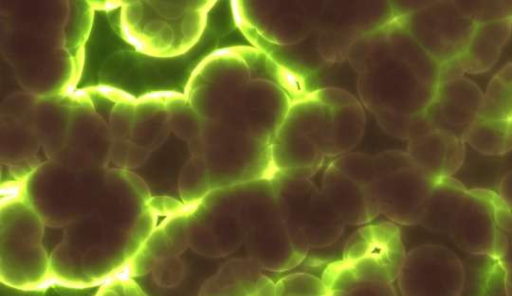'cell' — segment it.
I'll return each mask as SVG.
<instances>
[{
    "instance_id": "45",
    "label": "cell",
    "mask_w": 512,
    "mask_h": 296,
    "mask_svg": "<svg viewBox=\"0 0 512 296\" xmlns=\"http://www.w3.org/2000/svg\"><path fill=\"white\" fill-rule=\"evenodd\" d=\"M95 296H147V294L133 277L122 274L102 283Z\"/></svg>"
},
{
    "instance_id": "14",
    "label": "cell",
    "mask_w": 512,
    "mask_h": 296,
    "mask_svg": "<svg viewBox=\"0 0 512 296\" xmlns=\"http://www.w3.org/2000/svg\"><path fill=\"white\" fill-rule=\"evenodd\" d=\"M233 4L239 26L259 43L289 46L305 41L314 33L307 1L252 0Z\"/></svg>"
},
{
    "instance_id": "39",
    "label": "cell",
    "mask_w": 512,
    "mask_h": 296,
    "mask_svg": "<svg viewBox=\"0 0 512 296\" xmlns=\"http://www.w3.org/2000/svg\"><path fill=\"white\" fill-rule=\"evenodd\" d=\"M329 164L342 175L366 187L377 179L374 155L348 152L333 158Z\"/></svg>"
},
{
    "instance_id": "7",
    "label": "cell",
    "mask_w": 512,
    "mask_h": 296,
    "mask_svg": "<svg viewBox=\"0 0 512 296\" xmlns=\"http://www.w3.org/2000/svg\"><path fill=\"white\" fill-rule=\"evenodd\" d=\"M107 172L108 168L77 170L47 159L25 180L24 193L45 225L65 228L96 206Z\"/></svg>"
},
{
    "instance_id": "16",
    "label": "cell",
    "mask_w": 512,
    "mask_h": 296,
    "mask_svg": "<svg viewBox=\"0 0 512 296\" xmlns=\"http://www.w3.org/2000/svg\"><path fill=\"white\" fill-rule=\"evenodd\" d=\"M289 81L271 75H256L224 121L255 136L272 141L276 131L296 100L289 93Z\"/></svg>"
},
{
    "instance_id": "19",
    "label": "cell",
    "mask_w": 512,
    "mask_h": 296,
    "mask_svg": "<svg viewBox=\"0 0 512 296\" xmlns=\"http://www.w3.org/2000/svg\"><path fill=\"white\" fill-rule=\"evenodd\" d=\"M495 193L485 189L468 190L448 235L463 251L499 261L502 234L495 216Z\"/></svg>"
},
{
    "instance_id": "12",
    "label": "cell",
    "mask_w": 512,
    "mask_h": 296,
    "mask_svg": "<svg viewBox=\"0 0 512 296\" xmlns=\"http://www.w3.org/2000/svg\"><path fill=\"white\" fill-rule=\"evenodd\" d=\"M187 219L189 248L200 255L226 257L244 246L240 185L212 190L188 206Z\"/></svg>"
},
{
    "instance_id": "44",
    "label": "cell",
    "mask_w": 512,
    "mask_h": 296,
    "mask_svg": "<svg viewBox=\"0 0 512 296\" xmlns=\"http://www.w3.org/2000/svg\"><path fill=\"white\" fill-rule=\"evenodd\" d=\"M377 179L415 165L407 151L385 150L374 155ZM376 179V180H377Z\"/></svg>"
},
{
    "instance_id": "4",
    "label": "cell",
    "mask_w": 512,
    "mask_h": 296,
    "mask_svg": "<svg viewBox=\"0 0 512 296\" xmlns=\"http://www.w3.org/2000/svg\"><path fill=\"white\" fill-rule=\"evenodd\" d=\"M45 224L28 202L24 184L1 201L0 278L21 289L43 288L50 279V255L43 246Z\"/></svg>"
},
{
    "instance_id": "47",
    "label": "cell",
    "mask_w": 512,
    "mask_h": 296,
    "mask_svg": "<svg viewBox=\"0 0 512 296\" xmlns=\"http://www.w3.org/2000/svg\"><path fill=\"white\" fill-rule=\"evenodd\" d=\"M150 154V150L130 140L126 170L140 168L148 161Z\"/></svg>"
},
{
    "instance_id": "15",
    "label": "cell",
    "mask_w": 512,
    "mask_h": 296,
    "mask_svg": "<svg viewBox=\"0 0 512 296\" xmlns=\"http://www.w3.org/2000/svg\"><path fill=\"white\" fill-rule=\"evenodd\" d=\"M465 282L462 262L445 246L425 244L406 253L397 284L402 296L461 295Z\"/></svg>"
},
{
    "instance_id": "17",
    "label": "cell",
    "mask_w": 512,
    "mask_h": 296,
    "mask_svg": "<svg viewBox=\"0 0 512 296\" xmlns=\"http://www.w3.org/2000/svg\"><path fill=\"white\" fill-rule=\"evenodd\" d=\"M436 182L412 165L377 179L369 189L380 215L397 225H418Z\"/></svg>"
},
{
    "instance_id": "38",
    "label": "cell",
    "mask_w": 512,
    "mask_h": 296,
    "mask_svg": "<svg viewBox=\"0 0 512 296\" xmlns=\"http://www.w3.org/2000/svg\"><path fill=\"white\" fill-rule=\"evenodd\" d=\"M178 190L184 205L191 206L212 191L206 163L203 158L191 157L182 167Z\"/></svg>"
},
{
    "instance_id": "37",
    "label": "cell",
    "mask_w": 512,
    "mask_h": 296,
    "mask_svg": "<svg viewBox=\"0 0 512 296\" xmlns=\"http://www.w3.org/2000/svg\"><path fill=\"white\" fill-rule=\"evenodd\" d=\"M380 128L388 135L410 141L434 129L425 113L404 114L393 111H379L373 114Z\"/></svg>"
},
{
    "instance_id": "27",
    "label": "cell",
    "mask_w": 512,
    "mask_h": 296,
    "mask_svg": "<svg viewBox=\"0 0 512 296\" xmlns=\"http://www.w3.org/2000/svg\"><path fill=\"white\" fill-rule=\"evenodd\" d=\"M72 102L60 94L41 96L31 117V125L47 159H54L65 147Z\"/></svg>"
},
{
    "instance_id": "36",
    "label": "cell",
    "mask_w": 512,
    "mask_h": 296,
    "mask_svg": "<svg viewBox=\"0 0 512 296\" xmlns=\"http://www.w3.org/2000/svg\"><path fill=\"white\" fill-rule=\"evenodd\" d=\"M166 105L171 132L186 141L201 134L204 120L185 96L168 93Z\"/></svg>"
},
{
    "instance_id": "20",
    "label": "cell",
    "mask_w": 512,
    "mask_h": 296,
    "mask_svg": "<svg viewBox=\"0 0 512 296\" xmlns=\"http://www.w3.org/2000/svg\"><path fill=\"white\" fill-rule=\"evenodd\" d=\"M483 93L476 83L463 77L439 83L424 111L434 129L463 138L479 118Z\"/></svg>"
},
{
    "instance_id": "49",
    "label": "cell",
    "mask_w": 512,
    "mask_h": 296,
    "mask_svg": "<svg viewBox=\"0 0 512 296\" xmlns=\"http://www.w3.org/2000/svg\"><path fill=\"white\" fill-rule=\"evenodd\" d=\"M188 143V150L191 155V157L195 158H203L204 156V140L201 134L193 137Z\"/></svg>"
},
{
    "instance_id": "1",
    "label": "cell",
    "mask_w": 512,
    "mask_h": 296,
    "mask_svg": "<svg viewBox=\"0 0 512 296\" xmlns=\"http://www.w3.org/2000/svg\"><path fill=\"white\" fill-rule=\"evenodd\" d=\"M157 215L141 178L129 170L108 169L96 206L63 228L50 254L51 283L86 288L126 274L157 226Z\"/></svg>"
},
{
    "instance_id": "52",
    "label": "cell",
    "mask_w": 512,
    "mask_h": 296,
    "mask_svg": "<svg viewBox=\"0 0 512 296\" xmlns=\"http://www.w3.org/2000/svg\"><path fill=\"white\" fill-rule=\"evenodd\" d=\"M511 22H512V20H511Z\"/></svg>"
},
{
    "instance_id": "10",
    "label": "cell",
    "mask_w": 512,
    "mask_h": 296,
    "mask_svg": "<svg viewBox=\"0 0 512 296\" xmlns=\"http://www.w3.org/2000/svg\"><path fill=\"white\" fill-rule=\"evenodd\" d=\"M314 22L318 52L326 63L346 60L350 47L362 36L391 23V1H307Z\"/></svg>"
},
{
    "instance_id": "35",
    "label": "cell",
    "mask_w": 512,
    "mask_h": 296,
    "mask_svg": "<svg viewBox=\"0 0 512 296\" xmlns=\"http://www.w3.org/2000/svg\"><path fill=\"white\" fill-rule=\"evenodd\" d=\"M327 288L313 274L295 272L273 281L265 275L253 296H326Z\"/></svg>"
},
{
    "instance_id": "3",
    "label": "cell",
    "mask_w": 512,
    "mask_h": 296,
    "mask_svg": "<svg viewBox=\"0 0 512 296\" xmlns=\"http://www.w3.org/2000/svg\"><path fill=\"white\" fill-rule=\"evenodd\" d=\"M17 4L2 16L4 57L25 91L39 97L60 94L75 68L67 49L68 2Z\"/></svg>"
},
{
    "instance_id": "46",
    "label": "cell",
    "mask_w": 512,
    "mask_h": 296,
    "mask_svg": "<svg viewBox=\"0 0 512 296\" xmlns=\"http://www.w3.org/2000/svg\"><path fill=\"white\" fill-rule=\"evenodd\" d=\"M130 139H113L109 150V162L115 169L126 170Z\"/></svg>"
},
{
    "instance_id": "50",
    "label": "cell",
    "mask_w": 512,
    "mask_h": 296,
    "mask_svg": "<svg viewBox=\"0 0 512 296\" xmlns=\"http://www.w3.org/2000/svg\"><path fill=\"white\" fill-rule=\"evenodd\" d=\"M504 271V290L506 296H512V266L502 267Z\"/></svg>"
},
{
    "instance_id": "41",
    "label": "cell",
    "mask_w": 512,
    "mask_h": 296,
    "mask_svg": "<svg viewBox=\"0 0 512 296\" xmlns=\"http://www.w3.org/2000/svg\"><path fill=\"white\" fill-rule=\"evenodd\" d=\"M136 100L129 95L120 96L108 115V125L113 139H130Z\"/></svg>"
},
{
    "instance_id": "33",
    "label": "cell",
    "mask_w": 512,
    "mask_h": 296,
    "mask_svg": "<svg viewBox=\"0 0 512 296\" xmlns=\"http://www.w3.org/2000/svg\"><path fill=\"white\" fill-rule=\"evenodd\" d=\"M463 139L474 151L490 157H501L512 151V120L478 118Z\"/></svg>"
},
{
    "instance_id": "21",
    "label": "cell",
    "mask_w": 512,
    "mask_h": 296,
    "mask_svg": "<svg viewBox=\"0 0 512 296\" xmlns=\"http://www.w3.org/2000/svg\"><path fill=\"white\" fill-rule=\"evenodd\" d=\"M321 278L326 296H397L396 277L372 258H342L329 264Z\"/></svg>"
},
{
    "instance_id": "24",
    "label": "cell",
    "mask_w": 512,
    "mask_h": 296,
    "mask_svg": "<svg viewBox=\"0 0 512 296\" xmlns=\"http://www.w3.org/2000/svg\"><path fill=\"white\" fill-rule=\"evenodd\" d=\"M405 256L400 229L391 221L363 225L348 238L342 253L344 259L377 260L386 265L396 278Z\"/></svg>"
},
{
    "instance_id": "13",
    "label": "cell",
    "mask_w": 512,
    "mask_h": 296,
    "mask_svg": "<svg viewBox=\"0 0 512 296\" xmlns=\"http://www.w3.org/2000/svg\"><path fill=\"white\" fill-rule=\"evenodd\" d=\"M396 19L439 65L463 53L476 27L457 1L449 0L426 1Z\"/></svg>"
},
{
    "instance_id": "28",
    "label": "cell",
    "mask_w": 512,
    "mask_h": 296,
    "mask_svg": "<svg viewBox=\"0 0 512 296\" xmlns=\"http://www.w3.org/2000/svg\"><path fill=\"white\" fill-rule=\"evenodd\" d=\"M40 148L30 122L0 117L1 163L10 167L13 176L20 182H25L29 176L24 166L35 170L41 164H33Z\"/></svg>"
},
{
    "instance_id": "48",
    "label": "cell",
    "mask_w": 512,
    "mask_h": 296,
    "mask_svg": "<svg viewBox=\"0 0 512 296\" xmlns=\"http://www.w3.org/2000/svg\"><path fill=\"white\" fill-rule=\"evenodd\" d=\"M497 190L499 197L512 210V169L501 179Z\"/></svg>"
},
{
    "instance_id": "34",
    "label": "cell",
    "mask_w": 512,
    "mask_h": 296,
    "mask_svg": "<svg viewBox=\"0 0 512 296\" xmlns=\"http://www.w3.org/2000/svg\"><path fill=\"white\" fill-rule=\"evenodd\" d=\"M479 118L512 120V63H508L490 80L483 93Z\"/></svg>"
},
{
    "instance_id": "6",
    "label": "cell",
    "mask_w": 512,
    "mask_h": 296,
    "mask_svg": "<svg viewBox=\"0 0 512 296\" xmlns=\"http://www.w3.org/2000/svg\"><path fill=\"white\" fill-rule=\"evenodd\" d=\"M330 108L309 92L293 101L271 141L275 173L311 179L331 159Z\"/></svg>"
},
{
    "instance_id": "18",
    "label": "cell",
    "mask_w": 512,
    "mask_h": 296,
    "mask_svg": "<svg viewBox=\"0 0 512 296\" xmlns=\"http://www.w3.org/2000/svg\"><path fill=\"white\" fill-rule=\"evenodd\" d=\"M112 141L107 120L92 104L72 103L66 144L53 160L77 170L107 168Z\"/></svg>"
},
{
    "instance_id": "26",
    "label": "cell",
    "mask_w": 512,
    "mask_h": 296,
    "mask_svg": "<svg viewBox=\"0 0 512 296\" xmlns=\"http://www.w3.org/2000/svg\"><path fill=\"white\" fill-rule=\"evenodd\" d=\"M188 206L168 217L149 235L129 263L126 275L141 276L151 272L154 265L165 258L180 256L189 248Z\"/></svg>"
},
{
    "instance_id": "9",
    "label": "cell",
    "mask_w": 512,
    "mask_h": 296,
    "mask_svg": "<svg viewBox=\"0 0 512 296\" xmlns=\"http://www.w3.org/2000/svg\"><path fill=\"white\" fill-rule=\"evenodd\" d=\"M257 48H226L209 55L188 84V102L203 120H222L257 75Z\"/></svg>"
},
{
    "instance_id": "2",
    "label": "cell",
    "mask_w": 512,
    "mask_h": 296,
    "mask_svg": "<svg viewBox=\"0 0 512 296\" xmlns=\"http://www.w3.org/2000/svg\"><path fill=\"white\" fill-rule=\"evenodd\" d=\"M347 61L358 74L359 100L372 114H418L431 103L440 65L395 18L359 38Z\"/></svg>"
},
{
    "instance_id": "22",
    "label": "cell",
    "mask_w": 512,
    "mask_h": 296,
    "mask_svg": "<svg viewBox=\"0 0 512 296\" xmlns=\"http://www.w3.org/2000/svg\"><path fill=\"white\" fill-rule=\"evenodd\" d=\"M466 148L463 138L432 129L408 141L406 151L419 169L438 181L457 174L464 164Z\"/></svg>"
},
{
    "instance_id": "30",
    "label": "cell",
    "mask_w": 512,
    "mask_h": 296,
    "mask_svg": "<svg viewBox=\"0 0 512 296\" xmlns=\"http://www.w3.org/2000/svg\"><path fill=\"white\" fill-rule=\"evenodd\" d=\"M251 258H232L202 284L199 296H253L265 274Z\"/></svg>"
},
{
    "instance_id": "8",
    "label": "cell",
    "mask_w": 512,
    "mask_h": 296,
    "mask_svg": "<svg viewBox=\"0 0 512 296\" xmlns=\"http://www.w3.org/2000/svg\"><path fill=\"white\" fill-rule=\"evenodd\" d=\"M204 156L212 190L271 179V142L219 120H204Z\"/></svg>"
},
{
    "instance_id": "51",
    "label": "cell",
    "mask_w": 512,
    "mask_h": 296,
    "mask_svg": "<svg viewBox=\"0 0 512 296\" xmlns=\"http://www.w3.org/2000/svg\"><path fill=\"white\" fill-rule=\"evenodd\" d=\"M456 296H461V295H456Z\"/></svg>"
},
{
    "instance_id": "25",
    "label": "cell",
    "mask_w": 512,
    "mask_h": 296,
    "mask_svg": "<svg viewBox=\"0 0 512 296\" xmlns=\"http://www.w3.org/2000/svg\"><path fill=\"white\" fill-rule=\"evenodd\" d=\"M329 204L345 225H365L378 215L369 186L354 182L328 164L320 186Z\"/></svg>"
},
{
    "instance_id": "43",
    "label": "cell",
    "mask_w": 512,
    "mask_h": 296,
    "mask_svg": "<svg viewBox=\"0 0 512 296\" xmlns=\"http://www.w3.org/2000/svg\"><path fill=\"white\" fill-rule=\"evenodd\" d=\"M150 273L158 286L173 288L179 285L185 276V263L180 256L165 258L157 262Z\"/></svg>"
},
{
    "instance_id": "42",
    "label": "cell",
    "mask_w": 512,
    "mask_h": 296,
    "mask_svg": "<svg viewBox=\"0 0 512 296\" xmlns=\"http://www.w3.org/2000/svg\"><path fill=\"white\" fill-rule=\"evenodd\" d=\"M39 96L28 92H15L1 103L0 117L30 122Z\"/></svg>"
},
{
    "instance_id": "11",
    "label": "cell",
    "mask_w": 512,
    "mask_h": 296,
    "mask_svg": "<svg viewBox=\"0 0 512 296\" xmlns=\"http://www.w3.org/2000/svg\"><path fill=\"white\" fill-rule=\"evenodd\" d=\"M271 180L286 226L309 249L328 247L342 236L345 223L311 179L275 173Z\"/></svg>"
},
{
    "instance_id": "31",
    "label": "cell",
    "mask_w": 512,
    "mask_h": 296,
    "mask_svg": "<svg viewBox=\"0 0 512 296\" xmlns=\"http://www.w3.org/2000/svg\"><path fill=\"white\" fill-rule=\"evenodd\" d=\"M468 193L456 178L438 180L423 207L418 225L441 234H449L455 217Z\"/></svg>"
},
{
    "instance_id": "5",
    "label": "cell",
    "mask_w": 512,
    "mask_h": 296,
    "mask_svg": "<svg viewBox=\"0 0 512 296\" xmlns=\"http://www.w3.org/2000/svg\"><path fill=\"white\" fill-rule=\"evenodd\" d=\"M247 255L263 270L285 272L298 266L309 247L286 226L271 179L241 184Z\"/></svg>"
},
{
    "instance_id": "29",
    "label": "cell",
    "mask_w": 512,
    "mask_h": 296,
    "mask_svg": "<svg viewBox=\"0 0 512 296\" xmlns=\"http://www.w3.org/2000/svg\"><path fill=\"white\" fill-rule=\"evenodd\" d=\"M511 33V20L476 25L465 50L456 58L464 73L479 74L491 69Z\"/></svg>"
},
{
    "instance_id": "23",
    "label": "cell",
    "mask_w": 512,
    "mask_h": 296,
    "mask_svg": "<svg viewBox=\"0 0 512 296\" xmlns=\"http://www.w3.org/2000/svg\"><path fill=\"white\" fill-rule=\"evenodd\" d=\"M310 95L331 111V159L352 152L361 141L366 126V114L360 100L337 87L319 88Z\"/></svg>"
},
{
    "instance_id": "40",
    "label": "cell",
    "mask_w": 512,
    "mask_h": 296,
    "mask_svg": "<svg viewBox=\"0 0 512 296\" xmlns=\"http://www.w3.org/2000/svg\"><path fill=\"white\" fill-rule=\"evenodd\" d=\"M461 9L478 24L512 20V0H462Z\"/></svg>"
},
{
    "instance_id": "32",
    "label": "cell",
    "mask_w": 512,
    "mask_h": 296,
    "mask_svg": "<svg viewBox=\"0 0 512 296\" xmlns=\"http://www.w3.org/2000/svg\"><path fill=\"white\" fill-rule=\"evenodd\" d=\"M167 95L168 93L150 94L136 100L130 140L151 152L161 147L171 132Z\"/></svg>"
}]
</instances>
